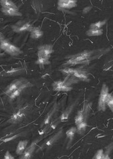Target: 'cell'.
Segmentation results:
<instances>
[{"mask_svg":"<svg viewBox=\"0 0 113 159\" xmlns=\"http://www.w3.org/2000/svg\"><path fill=\"white\" fill-rule=\"evenodd\" d=\"M30 36L33 39H39L43 36V32L40 28L33 27L30 32Z\"/></svg>","mask_w":113,"mask_h":159,"instance_id":"obj_19","label":"cell"},{"mask_svg":"<svg viewBox=\"0 0 113 159\" xmlns=\"http://www.w3.org/2000/svg\"><path fill=\"white\" fill-rule=\"evenodd\" d=\"M76 133H77V129L76 127H73L66 131V135L68 139V145H70L71 144Z\"/></svg>","mask_w":113,"mask_h":159,"instance_id":"obj_20","label":"cell"},{"mask_svg":"<svg viewBox=\"0 0 113 159\" xmlns=\"http://www.w3.org/2000/svg\"><path fill=\"white\" fill-rule=\"evenodd\" d=\"M106 23V19L103 20V21H99L96 23H93L89 26V28L93 29H101L103 26L105 25Z\"/></svg>","mask_w":113,"mask_h":159,"instance_id":"obj_22","label":"cell"},{"mask_svg":"<svg viewBox=\"0 0 113 159\" xmlns=\"http://www.w3.org/2000/svg\"><path fill=\"white\" fill-rule=\"evenodd\" d=\"M103 34V29H89L86 32V34L88 37H97L100 36Z\"/></svg>","mask_w":113,"mask_h":159,"instance_id":"obj_21","label":"cell"},{"mask_svg":"<svg viewBox=\"0 0 113 159\" xmlns=\"http://www.w3.org/2000/svg\"><path fill=\"white\" fill-rule=\"evenodd\" d=\"M109 51V48H99L92 50V51H84L75 54L68 55L65 57L66 61L62 64L61 66L65 68L78 65V64H81V65L88 64L95 60L99 59L102 56L105 55Z\"/></svg>","mask_w":113,"mask_h":159,"instance_id":"obj_1","label":"cell"},{"mask_svg":"<svg viewBox=\"0 0 113 159\" xmlns=\"http://www.w3.org/2000/svg\"><path fill=\"white\" fill-rule=\"evenodd\" d=\"M106 106L109 107L112 112H113V93H110L106 102Z\"/></svg>","mask_w":113,"mask_h":159,"instance_id":"obj_26","label":"cell"},{"mask_svg":"<svg viewBox=\"0 0 113 159\" xmlns=\"http://www.w3.org/2000/svg\"><path fill=\"white\" fill-rule=\"evenodd\" d=\"M26 72V69L23 67H18L13 68L7 70H3L1 72V76L3 77H8V76H16L20 75Z\"/></svg>","mask_w":113,"mask_h":159,"instance_id":"obj_14","label":"cell"},{"mask_svg":"<svg viewBox=\"0 0 113 159\" xmlns=\"http://www.w3.org/2000/svg\"><path fill=\"white\" fill-rule=\"evenodd\" d=\"M91 103L85 101L82 109L77 112L75 116V122L78 134H83L85 132L87 127L88 118L91 111Z\"/></svg>","mask_w":113,"mask_h":159,"instance_id":"obj_3","label":"cell"},{"mask_svg":"<svg viewBox=\"0 0 113 159\" xmlns=\"http://www.w3.org/2000/svg\"><path fill=\"white\" fill-rule=\"evenodd\" d=\"M33 26L29 21H20L12 25V29L13 31L16 33H21L25 31L31 32Z\"/></svg>","mask_w":113,"mask_h":159,"instance_id":"obj_11","label":"cell"},{"mask_svg":"<svg viewBox=\"0 0 113 159\" xmlns=\"http://www.w3.org/2000/svg\"><path fill=\"white\" fill-rule=\"evenodd\" d=\"M79 82L77 79L71 75H65L63 80H57L52 84L53 89L57 92H69L71 91L73 84Z\"/></svg>","mask_w":113,"mask_h":159,"instance_id":"obj_5","label":"cell"},{"mask_svg":"<svg viewBox=\"0 0 113 159\" xmlns=\"http://www.w3.org/2000/svg\"><path fill=\"white\" fill-rule=\"evenodd\" d=\"M28 140H23L19 142L16 148V154L17 155H22L25 152L26 147L28 145Z\"/></svg>","mask_w":113,"mask_h":159,"instance_id":"obj_18","label":"cell"},{"mask_svg":"<svg viewBox=\"0 0 113 159\" xmlns=\"http://www.w3.org/2000/svg\"><path fill=\"white\" fill-rule=\"evenodd\" d=\"M4 158L5 159H14V157L12 156L9 151H7L4 155Z\"/></svg>","mask_w":113,"mask_h":159,"instance_id":"obj_29","label":"cell"},{"mask_svg":"<svg viewBox=\"0 0 113 159\" xmlns=\"http://www.w3.org/2000/svg\"><path fill=\"white\" fill-rule=\"evenodd\" d=\"M57 8L61 11H66V9L75 7L77 6L76 0H59L57 2Z\"/></svg>","mask_w":113,"mask_h":159,"instance_id":"obj_13","label":"cell"},{"mask_svg":"<svg viewBox=\"0 0 113 159\" xmlns=\"http://www.w3.org/2000/svg\"><path fill=\"white\" fill-rule=\"evenodd\" d=\"M78 102V100H75L74 102H73L71 105L68 106L65 110L63 111V112L61 113V115L60 116V117H59V120L61 122H65L68 120V117H69L71 113H72L73 110L74 109L75 106L77 105V103Z\"/></svg>","mask_w":113,"mask_h":159,"instance_id":"obj_15","label":"cell"},{"mask_svg":"<svg viewBox=\"0 0 113 159\" xmlns=\"http://www.w3.org/2000/svg\"><path fill=\"white\" fill-rule=\"evenodd\" d=\"M62 135H63V128H61L57 133H55L54 135L51 136L47 139V140H46L45 142H44L42 144V145L39 147V149H38L37 151V152L43 150L44 148L51 147L53 145H55V143H56L59 141V139H61V137H62Z\"/></svg>","mask_w":113,"mask_h":159,"instance_id":"obj_10","label":"cell"},{"mask_svg":"<svg viewBox=\"0 0 113 159\" xmlns=\"http://www.w3.org/2000/svg\"><path fill=\"white\" fill-rule=\"evenodd\" d=\"M93 159H105V153L102 149L97 151V152L95 154V156L92 158Z\"/></svg>","mask_w":113,"mask_h":159,"instance_id":"obj_25","label":"cell"},{"mask_svg":"<svg viewBox=\"0 0 113 159\" xmlns=\"http://www.w3.org/2000/svg\"><path fill=\"white\" fill-rule=\"evenodd\" d=\"M57 109H58V106H57V103H55L53 105V106L52 107V108L51 109V110L48 112V113L47 114V116H45V117L44 118V120H43V121L41 124V127H42L43 126H46L51 123V118L54 116L55 113L57 111Z\"/></svg>","mask_w":113,"mask_h":159,"instance_id":"obj_17","label":"cell"},{"mask_svg":"<svg viewBox=\"0 0 113 159\" xmlns=\"http://www.w3.org/2000/svg\"><path fill=\"white\" fill-rule=\"evenodd\" d=\"M59 70L65 75H71L79 81L87 82L88 80V72L83 66L76 68L65 67L60 69Z\"/></svg>","mask_w":113,"mask_h":159,"instance_id":"obj_6","label":"cell"},{"mask_svg":"<svg viewBox=\"0 0 113 159\" xmlns=\"http://www.w3.org/2000/svg\"><path fill=\"white\" fill-rule=\"evenodd\" d=\"M30 110V106L28 104L18 109L17 111H15L12 115L9 117L7 121V123L9 124H17L21 122L26 118L27 114Z\"/></svg>","mask_w":113,"mask_h":159,"instance_id":"obj_8","label":"cell"},{"mask_svg":"<svg viewBox=\"0 0 113 159\" xmlns=\"http://www.w3.org/2000/svg\"><path fill=\"white\" fill-rule=\"evenodd\" d=\"M91 8H92V7H85L84 9H83L82 13H88V11H90Z\"/></svg>","mask_w":113,"mask_h":159,"instance_id":"obj_30","label":"cell"},{"mask_svg":"<svg viewBox=\"0 0 113 159\" xmlns=\"http://www.w3.org/2000/svg\"><path fill=\"white\" fill-rule=\"evenodd\" d=\"M23 133H19L18 134H17V135H14V136L9 137H6V138H4V139H1V141L5 142V143L8 142V141H10L13 140V139H16V138H17L19 137H21V135H23Z\"/></svg>","mask_w":113,"mask_h":159,"instance_id":"obj_27","label":"cell"},{"mask_svg":"<svg viewBox=\"0 0 113 159\" xmlns=\"http://www.w3.org/2000/svg\"><path fill=\"white\" fill-rule=\"evenodd\" d=\"M2 7H17V6L13 2L9 0H1L0 1Z\"/></svg>","mask_w":113,"mask_h":159,"instance_id":"obj_23","label":"cell"},{"mask_svg":"<svg viewBox=\"0 0 113 159\" xmlns=\"http://www.w3.org/2000/svg\"><path fill=\"white\" fill-rule=\"evenodd\" d=\"M113 66V57L111 58L105 64L102 68V70L105 71H107L110 70Z\"/></svg>","mask_w":113,"mask_h":159,"instance_id":"obj_24","label":"cell"},{"mask_svg":"<svg viewBox=\"0 0 113 159\" xmlns=\"http://www.w3.org/2000/svg\"><path fill=\"white\" fill-rule=\"evenodd\" d=\"M0 48L8 54H9V55L13 57L18 56L23 53V51L20 48L14 45L8 39L5 38L2 33L1 37H0Z\"/></svg>","mask_w":113,"mask_h":159,"instance_id":"obj_7","label":"cell"},{"mask_svg":"<svg viewBox=\"0 0 113 159\" xmlns=\"http://www.w3.org/2000/svg\"><path fill=\"white\" fill-rule=\"evenodd\" d=\"M53 52V47L51 44H43V45L39 47L37 51V60L35 64H38L41 68L45 65L49 64V58Z\"/></svg>","mask_w":113,"mask_h":159,"instance_id":"obj_4","label":"cell"},{"mask_svg":"<svg viewBox=\"0 0 113 159\" xmlns=\"http://www.w3.org/2000/svg\"><path fill=\"white\" fill-rule=\"evenodd\" d=\"M1 11L7 16H22V13L19 11L18 7H2Z\"/></svg>","mask_w":113,"mask_h":159,"instance_id":"obj_16","label":"cell"},{"mask_svg":"<svg viewBox=\"0 0 113 159\" xmlns=\"http://www.w3.org/2000/svg\"><path fill=\"white\" fill-rule=\"evenodd\" d=\"M33 86V84L26 78H19L13 80L5 89L3 93L11 99L18 97L24 89Z\"/></svg>","mask_w":113,"mask_h":159,"instance_id":"obj_2","label":"cell"},{"mask_svg":"<svg viewBox=\"0 0 113 159\" xmlns=\"http://www.w3.org/2000/svg\"><path fill=\"white\" fill-rule=\"evenodd\" d=\"M109 88L106 84H103L98 103V110L105 111L106 109V102L109 96Z\"/></svg>","mask_w":113,"mask_h":159,"instance_id":"obj_9","label":"cell"},{"mask_svg":"<svg viewBox=\"0 0 113 159\" xmlns=\"http://www.w3.org/2000/svg\"><path fill=\"white\" fill-rule=\"evenodd\" d=\"M112 149H113V142L111 143V144H110V145L107 147H106V152L105 153V159L110 158L109 153L112 150Z\"/></svg>","mask_w":113,"mask_h":159,"instance_id":"obj_28","label":"cell"},{"mask_svg":"<svg viewBox=\"0 0 113 159\" xmlns=\"http://www.w3.org/2000/svg\"><path fill=\"white\" fill-rule=\"evenodd\" d=\"M43 139V137H41L39 139H35V141H33L31 145H29L27 148H26L25 152H23V154L22 155H21V157H19L20 159H29L32 157L34 152H35L36 146L37 145V144L40 142L42 139Z\"/></svg>","mask_w":113,"mask_h":159,"instance_id":"obj_12","label":"cell"}]
</instances>
